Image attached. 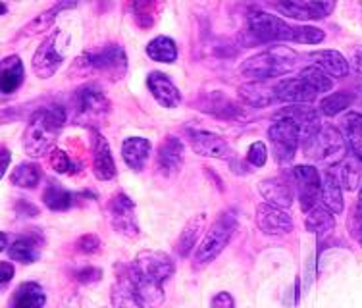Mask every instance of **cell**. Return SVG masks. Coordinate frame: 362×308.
<instances>
[{
	"instance_id": "1",
	"label": "cell",
	"mask_w": 362,
	"mask_h": 308,
	"mask_svg": "<svg viewBox=\"0 0 362 308\" xmlns=\"http://www.w3.org/2000/svg\"><path fill=\"white\" fill-rule=\"evenodd\" d=\"M68 122V110L60 105H50L37 108L28 119V126L23 131V150L31 158L49 156L56 148L58 135L62 134L64 126Z\"/></svg>"
},
{
	"instance_id": "2",
	"label": "cell",
	"mask_w": 362,
	"mask_h": 308,
	"mask_svg": "<svg viewBox=\"0 0 362 308\" xmlns=\"http://www.w3.org/2000/svg\"><path fill=\"white\" fill-rule=\"evenodd\" d=\"M71 73L77 76L97 73L108 77L110 81H122L127 73L126 49L119 42H106L97 49L85 50L74 60Z\"/></svg>"
},
{
	"instance_id": "3",
	"label": "cell",
	"mask_w": 362,
	"mask_h": 308,
	"mask_svg": "<svg viewBox=\"0 0 362 308\" xmlns=\"http://www.w3.org/2000/svg\"><path fill=\"white\" fill-rule=\"evenodd\" d=\"M68 108H70V118L74 124L89 127L90 131H97L98 127L105 126L112 105L100 85L95 81H87L71 93Z\"/></svg>"
},
{
	"instance_id": "4",
	"label": "cell",
	"mask_w": 362,
	"mask_h": 308,
	"mask_svg": "<svg viewBox=\"0 0 362 308\" xmlns=\"http://www.w3.org/2000/svg\"><path fill=\"white\" fill-rule=\"evenodd\" d=\"M297 60L299 54L295 50L284 45H276L241 62L239 76L245 77L247 81H270L289 73L297 66Z\"/></svg>"
},
{
	"instance_id": "5",
	"label": "cell",
	"mask_w": 362,
	"mask_h": 308,
	"mask_svg": "<svg viewBox=\"0 0 362 308\" xmlns=\"http://www.w3.org/2000/svg\"><path fill=\"white\" fill-rule=\"evenodd\" d=\"M237 230V216L233 212H222L220 216L209 225V230L204 231L201 243L195 249L193 254V266L202 268L209 266L210 262L220 256L223 249L230 245L231 237Z\"/></svg>"
},
{
	"instance_id": "6",
	"label": "cell",
	"mask_w": 362,
	"mask_h": 308,
	"mask_svg": "<svg viewBox=\"0 0 362 308\" xmlns=\"http://www.w3.org/2000/svg\"><path fill=\"white\" fill-rule=\"evenodd\" d=\"M303 153L308 158L318 162H326V164H337L345 158V139H343L341 131L335 126L329 124H322L320 129L307 139L303 145Z\"/></svg>"
},
{
	"instance_id": "7",
	"label": "cell",
	"mask_w": 362,
	"mask_h": 308,
	"mask_svg": "<svg viewBox=\"0 0 362 308\" xmlns=\"http://www.w3.org/2000/svg\"><path fill=\"white\" fill-rule=\"evenodd\" d=\"M106 214H108L112 230L116 231L119 237L127 239V241H135V239L141 237L137 208H135L132 196H127L124 191H118L108 199Z\"/></svg>"
},
{
	"instance_id": "8",
	"label": "cell",
	"mask_w": 362,
	"mask_h": 308,
	"mask_svg": "<svg viewBox=\"0 0 362 308\" xmlns=\"http://www.w3.org/2000/svg\"><path fill=\"white\" fill-rule=\"evenodd\" d=\"M247 33L255 42H291L293 25L266 10H252L247 16Z\"/></svg>"
},
{
	"instance_id": "9",
	"label": "cell",
	"mask_w": 362,
	"mask_h": 308,
	"mask_svg": "<svg viewBox=\"0 0 362 308\" xmlns=\"http://www.w3.org/2000/svg\"><path fill=\"white\" fill-rule=\"evenodd\" d=\"M287 179L291 182L293 191L299 199L300 211L308 214L314 206L320 204L322 193V175L318 170L310 164H299L293 168L286 170Z\"/></svg>"
},
{
	"instance_id": "10",
	"label": "cell",
	"mask_w": 362,
	"mask_h": 308,
	"mask_svg": "<svg viewBox=\"0 0 362 308\" xmlns=\"http://www.w3.org/2000/svg\"><path fill=\"white\" fill-rule=\"evenodd\" d=\"M132 272L141 280L153 281L158 285H164L175 273V264L170 254L154 249H145L135 254V259L129 262Z\"/></svg>"
},
{
	"instance_id": "11",
	"label": "cell",
	"mask_w": 362,
	"mask_h": 308,
	"mask_svg": "<svg viewBox=\"0 0 362 308\" xmlns=\"http://www.w3.org/2000/svg\"><path fill=\"white\" fill-rule=\"evenodd\" d=\"M268 139L274 160L279 166H289L300 147V129L291 119H274L268 127Z\"/></svg>"
},
{
	"instance_id": "12",
	"label": "cell",
	"mask_w": 362,
	"mask_h": 308,
	"mask_svg": "<svg viewBox=\"0 0 362 308\" xmlns=\"http://www.w3.org/2000/svg\"><path fill=\"white\" fill-rule=\"evenodd\" d=\"M60 37L62 31L54 29L50 31L49 35L45 37L41 45L37 47L31 58V70L39 79H50L56 71L60 70V66L64 62V52L60 47Z\"/></svg>"
},
{
	"instance_id": "13",
	"label": "cell",
	"mask_w": 362,
	"mask_h": 308,
	"mask_svg": "<svg viewBox=\"0 0 362 308\" xmlns=\"http://www.w3.org/2000/svg\"><path fill=\"white\" fill-rule=\"evenodd\" d=\"M189 147L193 148V153L204 158H214V160H222L230 164L237 154L228 141L223 139L222 135L214 134V131H206V129H191L187 131Z\"/></svg>"
},
{
	"instance_id": "14",
	"label": "cell",
	"mask_w": 362,
	"mask_h": 308,
	"mask_svg": "<svg viewBox=\"0 0 362 308\" xmlns=\"http://www.w3.org/2000/svg\"><path fill=\"white\" fill-rule=\"evenodd\" d=\"M272 10L279 16H286L291 20L310 21L324 20L335 10V2L329 0H284V2H272Z\"/></svg>"
},
{
	"instance_id": "15",
	"label": "cell",
	"mask_w": 362,
	"mask_h": 308,
	"mask_svg": "<svg viewBox=\"0 0 362 308\" xmlns=\"http://www.w3.org/2000/svg\"><path fill=\"white\" fill-rule=\"evenodd\" d=\"M195 105L197 110L209 114L212 118L223 119V122H245L247 119L243 106L222 91L204 93L199 97Z\"/></svg>"
},
{
	"instance_id": "16",
	"label": "cell",
	"mask_w": 362,
	"mask_h": 308,
	"mask_svg": "<svg viewBox=\"0 0 362 308\" xmlns=\"http://www.w3.org/2000/svg\"><path fill=\"white\" fill-rule=\"evenodd\" d=\"M45 247V235L41 230L21 231L16 235H10V245H8V259L21 264H33L41 256V249Z\"/></svg>"
},
{
	"instance_id": "17",
	"label": "cell",
	"mask_w": 362,
	"mask_h": 308,
	"mask_svg": "<svg viewBox=\"0 0 362 308\" xmlns=\"http://www.w3.org/2000/svg\"><path fill=\"white\" fill-rule=\"evenodd\" d=\"M255 224L264 235L270 237H284L289 235L295 227L291 214L286 208H279L274 204L260 203L255 212Z\"/></svg>"
},
{
	"instance_id": "18",
	"label": "cell",
	"mask_w": 362,
	"mask_h": 308,
	"mask_svg": "<svg viewBox=\"0 0 362 308\" xmlns=\"http://www.w3.org/2000/svg\"><path fill=\"white\" fill-rule=\"evenodd\" d=\"M185 162V145L177 135L168 134L156 148V170L164 177H174L183 168Z\"/></svg>"
},
{
	"instance_id": "19",
	"label": "cell",
	"mask_w": 362,
	"mask_h": 308,
	"mask_svg": "<svg viewBox=\"0 0 362 308\" xmlns=\"http://www.w3.org/2000/svg\"><path fill=\"white\" fill-rule=\"evenodd\" d=\"M90 166L98 182H110L118 174L108 139L98 129L90 131Z\"/></svg>"
},
{
	"instance_id": "20",
	"label": "cell",
	"mask_w": 362,
	"mask_h": 308,
	"mask_svg": "<svg viewBox=\"0 0 362 308\" xmlns=\"http://www.w3.org/2000/svg\"><path fill=\"white\" fill-rule=\"evenodd\" d=\"M146 89L153 95V98L162 106V108H168V110H174L181 105V91L177 89V85L170 79L168 73L158 70L148 71L146 76Z\"/></svg>"
},
{
	"instance_id": "21",
	"label": "cell",
	"mask_w": 362,
	"mask_h": 308,
	"mask_svg": "<svg viewBox=\"0 0 362 308\" xmlns=\"http://www.w3.org/2000/svg\"><path fill=\"white\" fill-rule=\"evenodd\" d=\"M258 193L264 199V203L279 206V208H289L295 201V191H293L291 182L287 179L286 172L281 175L266 177L258 182Z\"/></svg>"
},
{
	"instance_id": "22",
	"label": "cell",
	"mask_w": 362,
	"mask_h": 308,
	"mask_svg": "<svg viewBox=\"0 0 362 308\" xmlns=\"http://www.w3.org/2000/svg\"><path fill=\"white\" fill-rule=\"evenodd\" d=\"M274 87H276L278 102H286V105H310L318 97V93L300 77H281L274 83Z\"/></svg>"
},
{
	"instance_id": "23",
	"label": "cell",
	"mask_w": 362,
	"mask_h": 308,
	"mask_svg": "<svg viewBox=\"0 0 362 308\" xmlns=\"http://www.w3.org/2000/svg\"><path fill=\"white\" fill-rule=\"evenodd\" d=\"M116 280L110 288V302L114 308H141L133 289L132 268L129 264H118L114 266Z\"/></svg>"
},
{
	"instance_id": "24",
	"label": "cell",
	"mask_w": 362,
	"mask_h": 308,
	"mask_svg": "<svg viewBox=\"0 0 362 308\" xmlns=\"http://www.w3.org/2000/svg\"><path fill=\"white\" fill-rule=\"evenodd\" d=\"M237 98L245 106L255 108V110L268 108V106L278 102L276 87L268 83V81H247V83H243L237 89Z\"/></svg>"
},
{
	"instance_id": "25",
	"label": "cell",
	"mask_w": 362,
	"mask_h": 308,
	"mask_svg": "<svg viewBox=\"0 0 362 308\" xmlns=\"http://www.w3.org/2000/svg\"><path fill=\"white\" fill-rule=\"evenodd\" d=\"M76 2H70V0H64V2H56L47 10H42L41 14H37L33 20L25 23L23 28L20 29V33H18V39H29V37H35L41 35L45 31H50V29L54 28L56 20L60 18L62 12L66 10H71V8H76Z\"/></svg>"
},
{
	"instance_id": "26",
	"label": "cell",
	"mask_w": 362,
	"mask_h": 308,
	"mask_svg": "<svg viewBox=\"0 0 362 308\" xmlns=\"http://www.w3.org/2000/svg\"><path fill=\"white\" fill-rule=\"evenodd\" d=\"M151 153H153V143L146 137L133 135V137H126L122 143V158L126 162L127 168L137 174L145 170Z\"/></svg>"
},
{
	"instance_id": "27",
	"label": "cell",
	"mask_w": 362,
	"mask_h": 308,
	"mask_svg": "<svg viewBox=\"0 0 362 308\" xmlns=\"http://www.w3.org/2000/svg\"><path fill=\"white\" fill-rule=\"evenodd\" d=\"M204 231H206V214L204 212H199L193 218H189L187 224L183 225L180 237L175 241V252L180 259H187L193 249H197V243H201Z\"/></svg>"
},
{
	"instance_id": "28",
	"label": "cell",
	"mask_w": 362,
	"mask_h": 308,
	"mask_svg": "<svg viewBox=\"0 0 362 308\" xmlns=\"http://www.w3.org/2000/svg\"><path fill=\"white\" fill-rule=\"evenodd\" d=\"M47 293L39 281H23L10 295L8 308H45Z\"/></svg>"
},
{
	"instance_id": "29",
	"label": "cell",
	"mask_w": 362,
	"mask_h": 308,
	"mask_svg": "<svg viewBox=\"0 0 362 308\" xmlns=\"http://www.w3.org/2000/svg\"><path fill=\"white\" fill-rule=\"evenodd\" d=\"M25 81V68L18 54H8L2 58L0 66V91L4 97L14 95Z\"/></svg>"
},
{
	"instance_id": "30",
	"label": "cell",
	"mask_w": 362,
	"mask_h": 308,
	"mask_svg": "<svg viewBox=\"0 0 362 308\" xmlns=\"http://www.w3.org/2000/svg\"><path fill=\"white\" fill-rule=\"evenodd\" d=\"M320 204H324L332 214H341L345 211V201H343V187L337 174H335L334 166L326 170V174L322 175V193H320Z\"/></svg>"
},
{
	"instance_id": "31",
	"label": "cell",
	"mask_w": 362,
	"mask_h": 308,
	"mask_svg": "<svg viewBox=\"0 0 362 308\" xmlns=\"http://www.w3.org/2000/svg\"><path fill=\"white\" fill-rule=\"evenodd\" d=\"M343 139H345V147L353 158L362 164V114L349 110L341 119Z\"/></svg>"
},
{
	"instance_id": "32",
	"label": "cell",
	"mask_w": 362,
	"mask_h": 308,
	"mask_svg": "<svg viewBox=\"0 0 362 308\" xmlns=\"http://www.w3.org/2000/svg\"><path fill=\"white\" fill-rule=\"evenodd\" d=\"M41 201L49 211L68 212L76 204V193H70L62 183L49 179L47 185H45V189H42Z\"/></svg>"
},
{
	"instance_id": "33",
	"label": "cell",
	"mask_w": 362,
	"mask_h": 308,
	"mask_svg": "<svg viewBox=\"0 0 362 308\" xmlns=\"http://www.w3.org/2000/svg\"><path fill=\"white\" fill-rule=\"evenodd\" d=\"M132 268V266H129ZM133 278V289H135V297L139 302L141 308H160L166 301V295H164V285L153 283V281H146L137 278L132 272Z\"/></svg>"
},
{
	"instance_id": "34",
	"label": "cell",
	"mask_w": 362,
	"mask_h": 308,
	"mask_svg": "<svg viewBox=\"0 0 362 308\" xmlns=\"http://www.w3.org/2000/svg\"><path fill=\"white\" fill-rule=\"evenodd\" d=\"M308 57H310V60H314L316 66H320L322 70L329 73L332 77H345L349 73V70H351L347 58L343 57L339 50H316V52H310Z\"/></svg>"
},
{
	"instance_id": "35",
	"label": "cell",
	"mask_w": 362,
	"mask_h": 308,
	"mask_svg": "<svg viewBox=\"0 0 362 308\" xmlns=\"http://www.w3.org/2000/svg\"><path fill=\"white\" fill-rule=\"evenodd\" d=\"M145 52L153 62L160 64H174L177 57H180L177 45H175L172 37L168 35H156L154 39H151V41L146 42Z\"/></svg>"
},
{
	"instance_id": "36",
	"label": "cell",
	"mask_w": 362,
	"mask_h": 308,
	"mask_svg": "<svg viewBox=\"0 0 362 308\" xmlns=\"http://www.w3.org/2000/svg\"><path fill=\"white\" fill-rule=\"evenodd\" d=\"M305 227L316 237H324L335 230V214L327 211L324 204H318L305 218Z\"/></svg>"
},
{
	"instance_id": "37",
	"label": "cell",
	"mask_w": 362,
	"mask_h": 308,
	"mask_svg": "<svg viewBox=\"0 0 362 308\" xmlns=\"http://www.w3.org/2000/svg\"><path fill=\"white\" fill-rule=\"evenodd\" d=\"M41 182L42 168L37 162H21L10 174V183L20 189H35Z\"/></svg>"
},
{
	"instance_id": "38",
	"label": "cell",
	"mask_w": 362,
	"mask_h": 308,
	"mask_svg": "<svg viewBox=\"0 0 362 308\" xmlns=\"http://www.w3.org/2000/svg\"><path fill=\"white\" fill-rule=\"evenodd\" d=\"M355 105V93L335 91L329 93L318 102V112L326 118H335L343 112H349V108Z\"/></svg>"
},
{
	"instance_id": "39",
	"label": "cell",
	"mask_w": 362,
	"mask_h": 308,
	"mask_svg": "<svg viewBox=\"0 0 362 308\" xmlns=\"http://www.w3.org/2000/svg\"><path fill=\"white\" fill-rule=\"evenodd\" d=\"M361 162L353 156H345L341 162L335 164L334 170L343 191H355L361 185Z\"/></svg>"
},
{
	"instance_id": "40",
	"label": "cell",
	"mask_w": 362,
	"mask_h": 308,
	"mask_svg": "<svg viewBox=\"0 0 362 308\" xmlns=\"http://www.w3.org/2000/svg\"><path fill=\"white\" fill-rule=\"evenodd\" d=\"M162 4L160 2H153V0H139V2H132V14L133 21L137 23V28L151 29L158 20Z\"/></svg>"
},
{
	"instance_id": "41",
	"label": "cell",
	"mask_w": 362,
	"mask_h": 308,
	"mask_svg": "<svg viewBox=\"0 0 362 308\" xmlns=\"http://www.w3.org/2000/svg\"><path fill=\"white\" fill-rule=\"evenodd\" d=\"M299 77L300 79H305L318 95H322V93H329L334 89V77L329 76V73H326V71L322 70L320 66H316V64H310L307 68H303Z\"/></svg>"
},
{
	"instance_id": "42",
	"label": "cell",
	"mask_w": 362,
	"mask_h": 308,
	"mask_svg": "<svg viewBox=\"0 0 362 308\" xmlns=\"http://www.w3.org/2000/svg\"><path fill=\"white\" fill-rule=\"evenodd\" d=\"M326 39V33L314 25H293L291 42L297 45H320Z\"/></svg>"
},
{
	"instance_id": "43",
	"label": "cell",
	"mask_w": 362,
	"mask_h": 308,
	"mask_svg": "<svg viewBox=\"0 0 362 308\" xmlns=\"http://www.w3.org/2000/svg\"><path fill=\"white\" fill-rule=\"evenodd\" d=\"M49 164L50 168L54 170L56 174H74V172H77V166L76 162L71 160V156L66 150H62V148H54L52 153L49 154Z\"/></svg>"
},
{
	"instance_id": "44",
	"label": "cell",
	"mask_w": 362,
	"mask_h": 308,
	"mask_svg": "<svg viewBox=\"0 0 362 308\" xmlns=\"http://www.w3.org/2000/svg\"><path fill=\"white\" fill-rule=\"evenodd\" d=\"M74 251L85 256H93L103 251V239L95 235V233H85L74 241Z\"/></svg>"
},
{
	"instance_id": "45",
	"label": "cell",
	"mask_w": 362,
	"mask_h": 308,
	"mask_svg": "<svg viewBox=\"0 0 362 308\" xmlns=\"http://www.w3.org/2000/svg\"><path fill=\"white\" fill-rule=\"evenodd\" d=\"M347 227L349 235L362 247V185L361 191H358V199H356L355 206H353V211H351V216H349Z\"/></svg>"
},
{
	"instance_id": "46",
	"label": "cell",
	"mask_w": 362,
	"mask_h": 308,
	"mask_svg": "<svg viewBox=\"0 0 362 308\" xmlns=\"http://www.w3.org/2000/svg\"><path fill=\"white\" fill-rule=\"evenodd\" d=\"M245 160L251 168H264L268 162V148L264 141H255L245 154Z\"/></svg>"
},
{
	"instance_id": "47",
	"label": "cell",
	"mask_w": 362,
	"mask_h": 308,
	"mask_svg": "<svg viewBox=\"0 0 362 308\" xmlns=\"http://www.w3.org/2000/svg\"><path fill=\"white\" fill-rule=\"evenodd\" d=\"M74 280L81 285H90L103 280V270L97 266H81L74 272Z\"/></svg>"
},
{
	"instance_id": "48",
	"label": "cell",
	"mask_w": 362,
	"mask_h": 308,
	"mask_svg": "<svg viewBox=\"0 0 362 308\" xmlns=\"http://www.w3.org/2000/svg\"><path fill=\"white\" fill-rule=\"evenodd\" d=\"M14 212H16V216H21V218H35L41 214L39 206L31 203V201H25V199H18V201H16Z\"/></svg>"
},
{
	"instance_id": "49",
	"label": "cell",
	"mask_w": 362,
	"mask_h": 308,
	"mask_svg": "<svg viewBox=\"0 0 362 308\" xmlns=\"http://www.w3.org/2000/svg\"><path fill=\"white\" fill-rule=\"evenodd\" d=\"M210 308H235V299L228 291H218L210 297Z\"/></svg>"
},
{
	"instance_id": "50",
	"label": "cell",
	"mask_w": 362,
	"mask_h": 308,
	"mask_svg": "<svg viewBox=\"0 0 362 308\" xmlns=\"http://www.w3.org/2000/svg\"><path fill=\"white\" fill-rule=\"evenodd\" d=\"M14 264L10 260H2L0 262V283H2V289L8 288V283L14 280Z\"/></svg>"
},
{
	"instance_id": "51",
	"label": "cell",
	"mask_w": 362,
	"mask_h": 308,
	"mask_svg": "<svg viewBox=\"0 0 362 308\" xmlns=\"http://www.w3.org/2000/svg\"><path fill=\"white\" fill-rule=\"evenodd\" d=\"M349 68L355 71L356 76L362 77V45H356L355 49L351 50V60H349Z\"/></svg>"
},
{
	"instance_id": "52",
	"label": "cell",
	"mask_w": 362,
	"mask_h": 308,
	"mask_svg": "<svg viewBox=\"0 0 362 308\" xmlns=\"http://www.w3.org/2000/svg\"><path fill=\"white\" fill-rule=\"evenodd\" d=\"M10 162H12V153H10V148L2 145V148H0V177L6 175Z\"/></svg>"
},
{
	"instance_id": "53",
	"label": "cell",
	"mask_w": 362,
	"mask_h": 308,
	"mask_svg": "<svg viewBox=\"0 0 362 308\" xmlns=\"http://www.w3.org/2000/svg\"><path fill=\"white\" fill-rule=\"evenodd\" d=\"M0 239H2V247H0V251L6 252L8 251V245H10V233H6V231H2V235H0Z\"/></svg>"
}]
</instances>
